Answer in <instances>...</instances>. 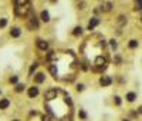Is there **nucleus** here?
Masks as SVG:
<instances>
[{"label": "nucleus", "instance_id": "21", "mask_svg": "<svg viewBox=\"0 0 142 121\" xmlns=\"http://www.w3.org/2000/svg\"><path fill=\"white\" fill-rule=\"evenodd\" d=\"M78 117H80V118H82V120H85V118H87V113H85L84 110H80Z\"/></svg>", "mask_w": 142, "mask_h": 121}, {"label": "nucleus", "instance_id": "23", "mask_svg": "<svg viewBox=\"0 0 142 121\" xmlns=\"http://www.w3.org/2000/svg\"><path fill=\"white\" fill-rule=\"evenodd\" d=\"M6 24H7V19H0V27H6Z\"/></svg>", "mask_w": 142, "mask_h": 121}, {"label": "nucleus", "instance_id": "24", "mask_svg": "<svg viewBox=\"0 0 142 121\" xmlns=\"http://www.w3.org/2000/svg\"><path fill=\"white\" fill-rule=\"evenodd\" d=\"M17 81H19V77H17V75H13V77H10V83H12V84H16Z\"/></svg>", "mask_w": 142, "mask_h": 121}, {"label": "nucleus", "instance_id": "17", "mask_svg": "<svg viewBox=\"0 0 142 121\" xmlns=\"http://www.w3.org/2000/svg\"><path fill=\"white\" fill-rule=\"evenodd\" d=\"M125 23H127V17L125 16H119L118 17V24H119V26H124Z\"/></svg>", "mask_w": 142, "mask_h": 121}, {"label": "nucleus", "instance_id": "6", "mask_svg": "<svg viewBox=\"0 0 142 121\" xmlns=\"http://www.w3.org/2000/svg\"><path fill=\"white\" fill-rule=\"evenodd\" d=\"M39 95V87H30L29 88V97L30 98H34V97H37Z\"/></svg>", "mask_w": 142, "mask_h": 121}, {"label": "nucleus", "instance_id": "11", "mask_svg": "<svg viewBox=\"0 0 142 121\" xmlns=\"http://www.w3.org/2000/svg\"><path fill=\"white\" fill-rule=\"evenodd\" d=\"M20 34H22V32H20L19 27H13V29L10 30V36H12V37H19Z\"/></svg>", "mask_w": 142, "mask_h": 121}, {"label": "nucleus", "instance_id": "13", "mask_svg": "<svg viewBox=\"0 0 142 121\" xmlns=\"http://www.w3.org/2000/svg\"><path fill=\"white\" fill-rule=\"evenodd\" d=\"M48 70H50V73L53 74V77H57V65L55 64H51L50 67H48Z\"/></svg>", "mask_w": 142, "mask_h": 121}, {"label": "nucleus", "instance_id": "9", "mask_svg": "<svg viewBox=\"0 0 142 121\" xmlns=\"http://www.w3.org/2000/svg\"><path fill=\"white\" fill-rule=\"evenodd\" d=\"M9 105H10L9 98H2V100H0V110H6Z\"/></svg>", "mask_w": 142, "mask_h": 121}, {"label": "nucleus", "instance_id": "1", "mask_svg": "<svg viewBox=\"0 0 142 121\" xmlns=\"http://www.w3.org/2000/svg\"><path fill=\"white\" fill-rule=\"evenodd\" d=\"M29 10H30V6H29V4H24V6H17V7L14 9V13H16V16L23 17V16H26L27 13H29Z\"/></svg>", "mask_w": 142, "mask_h": 121}, {"label": "nucleus", "instance_id": "27", "mask_svg": "<svg viewBox=\"0 0 142 121\" xmlns=\"http://www.w3.org/2000/svg\"><path fill=\"white\" fill-rule=\"evenodd\" d=\"M41 121H51V117L50 115H43L41 117Z\"/></svg>", "mask_w": 142, "mask_h": 121}, {"label": "nucleus", "instance_id": "18", "mask_svg": "<svg viewBox=\"0 0 142 121\" xmlns=\"http://www.w3.org/2000/svg\"><path fill=\"white\" fill-rule=\"evenodd\" d=\"M135 10H142V0H135Z\"/></svg>", "mask_w": 142, "mask_h": 121}, {"label": "nucleus", "instance_id": "7", "mask_svg": "<svg viewBox=\"0 0 142 121\" xmlns=\"http://www.w3.org/2000/svg\"><path fill=\"white\" fill-rule=\"evenodd\" d=\"M99 24V19H97V17H92L91 20H90V23H88V30H92L95 26H98Z\"/></svg>", "mask_w": 142, "mask_h": 121}, {"label": "nucleus", "instance_id": "5", "mask_svg": "<svg viewBox=\"0 0 142 121\" xmlns=\"http://www.w3.org/2000/svg\"><path fill=\"white\" fill-rule=\"evenodd\" d=\"M37 47H39L40 50L46 51V50H48V43L44 40H37Z\"/></svg>", "mask_w": 142, "mask_h": 121}, {"label": "nucleus", "instance_id": "22", "mask_svg": "<svg viewBox=\"0 0 142 121\" xmlns=\"http://www.w3.org/2000/svg\"><path fill=\"white\" fill-rule=\"evenodd\" d=\"M111 7H112V4H111V3H104V12H109Z\"/></svg>", "mask_w": 142, "mask_h": 121}, {"label": "nucleus", "instance_id": "15", "mask_svg": "<svg viewBox=\"0 0 142 121\" xmlns=\"http://www.w3.org/2000/svg\"><path fill=\"white\" fill-rule=\"evenodd\" d=\"M72 34H74V36H81V34H82V27H81V26L75 27L74 32H72Z\"/></svg>", "mask_w": 142, "mask_h": 121}, {"label": "nucleus", "instance_id": "8", "mask_svg": "<svg viewBox=\"0 0 142 121\" xmlns=\"http://www.w3.org/2000/svg\"><path fill=\"white\" fill-rule=\"evenodd\" d=\"M44 80H46V75H44L43 73H37V74L34 75V81L39 83V84H40V83H43Z\"/></svg>", "mask_w": 142, "mask_h": 121}, {"label": "nucleus", "instance_id": "10", "mask_svg": "<svg viewBox=\"0 0 142 121\" xmlns=\"http://www.w3.org/2000/svg\"><path fill=\"white\" fill-rule=\"evenodd\" d=\"M40 17H41V20H43V22H50V14H48V12L47 10H43V12H41V14H40Z\"/></svg>", "mask_w": 142, "mask_h": 121}, {"label": "nucleus", "instance_id": "20", "mask_svg": "<svg viewBox=\"0 0 142 121\" xmlns=\"http://www.w3.org/2000/svg\"><path fill=\"white\" fill-rule=\"evenodd\" d=\"M16 4H17V6H24V4H29V0H16Z\"/></svg>", "mask_w": 142, "mask_h": 121}, {"label": "nucleus", "instance_id": "29", "mask_svg": "<svg viewBox=\"0 0 142 121\" xmlns=\"http://www.w3.org/2000/svg\"><path fill=\"white\" fill-rule=\"evenodd\" d=\"M84 90V84H78L77 85V91H82Z\"/></svg>", "mask_w": 142, "mask_h": 121}, {"label": "nucleus", "instance_id": "30", "mask_svg": "<svg viewBox=\"0 0 142 121\" xmlns=\"http://www.w3.org/2000/svg\"><path fill=\"white\" fill-rule=\"evenodd\" d=\"M99 46H101V47H105V46H107V43H105V41H104V40H101V43H99Z\"/></svg>", "mask_w": 142, "mask_h": 121}, {"label": "nucleus", "instance_id": "2", "mask_svg": "<svg viewBox=\"0 0 142 121\" xmlns=\"http://www.w3.org/2000/svg\"><path fill=\"white\" fill-rule=\"evenodd\" d=\"M57 94H58L57 88H50L44 93V98L46 100H54V98H57Z\"/></svg>", "mask_w": 142, "mask_h": 121}, {"label": "nucleus", "instance_id": "3", "mask_svg": "<svg viewBox=\"0 0 142 121\" xmlns=\"http://www.w3.org/2000/svg\"><path fill=\"white\" fill-rule=\"evenodd\" d=\"M94 64H95V67H107V60H105V57L98 56V57L95 58Z\"/></svg>", "mask_w": 142, "mask_h": 121}, {"label": "nucleus", "instance_id": "19", "mask_svg": "<svg viewBox=\"0 0 142 121\" xmlns=\"http://www.w3.org/2000/svg\"><path fill=\"white\" fill-rule=\"evenodd\" d=\"M24 87H26L24 84H17L14 90H16V93H22V91H24Z\"/></svg>", "mask_w": 142, "mask_h": 121}, {"label": "nucleus", "instance_id": "34", "mask_svg": "<svg viewBox=\"0 0 142 121\" xmlns=\"http://www.w3.org/2000/svg\"><path fill=\"white\" fill-rule=\"evenodd\" d=\"M122 121H129V120H122Z\"/></svg>", "mask_w": 142, "mask_h": 121}, {"label": "nucleus", "instance_id": "28", "mask_svg": "<svg viewBox=\"0 0 142 121\" xmlns=\"http://www.w3.org/2000/svg\"><path fill=\"white\" fill-rule=\"evenodd\" d=\"M114 101H115V104H117V105H119V104H121V97L117 95L115 98H114Z\"/></svg>", "mask_w": 142, "mask_h": 121}, {"label": "nucleus", "instance_id": "12", "mask_svg": "<svg viewBox=\"0 0 142 121\" xmlns=\"http://www.w3.org/2000/svg\"><path fill=\"white\" fill-rule=\"evenodd\" d=\"M125 98H127V101H129V103L135 101V98H136V93H134V91L128 93V94L125 95Z\"/></svg>", "mask_w": 142, "mask_h": 121}, {"label": "nucleus", "instance_id": "14", "mask_svg": "<svg viewBox=\"0 0 142 121\" xmlns=\"http://www.w3.org/2000/svg\"><path fill=\"white\" fill-rule=\"evenodd\" d=\"M138 40H135V39H132V40H129V43H128V47L129 48H136L138 47Z\"/></svg>", "mask_w": 142, "mask_h": 121}, {"label": "nucleus", "instance_id": "31", "mask_svg": "<svg viewBox=\"0 0 142 121\" xmlns=\"http://www.w3.org/2000/svg\"><path fill=\"white\" fill-rule=\"evenodd\" d=\"M138 113H139V114H142V105L139 107V108H138Z\"/></svg>", "mask_w": 142, "mask_h": 121}, {"label": "nucleus", "instance_id": "33", "mask_svg": "<svg viewBox=\"0 0 142 121\" xmlns=\"http://www.w3.org/2000/svg\"><path fill=\"white\" fill-rule=\"evenodd\" d=\"M13 121H20V120H13Z\"/></svg>", "mask_w": 142, "mask_h": 121}, {"label": "nucleus", "instance_id": "26", "mask_svg": "<svg viewBox=\"0 0 142 121\" xmlns=\"http://www.w3.org/2000/svg\"><path fill=\"white\" fill-rule=\"evenodd\" d=\"M64 101H65V104H68V105H72V101H71V98H70V97H65V100H64Z\"/></svg>", "mask_w": 142, "mask_h": 121}, {"label": "nucleus", "instance_id": "25", "mask_svg": "<svg viewBox=\"0 0 142 121\" xmlns=\"http://www.w3.org/2000/svg\"><path fill=\"white\" fill-rule=\"evenodd\" d=\"M109 44H111V48H112V50L117 48V41L115 40H109Z\"/></svg>", "mask_w": 142, "mask_h": 121}, {"label": "nucleus", "instance_id": "16", "mask_svg": "<svg viewBox=\"0 0 142 121\" xmlns=\"http://www.w3.org/2000/svg\"><path fill=\"white\" fill-rule=\"evenodd\" d=\"M37 67H39V64H37V63L31 64V67H30V70H29V75H30V77H31V75H33V73L37 70Z\"/></svg>", "mask_w": 142, "mask_h": 121}, {"label": "nucleus", "instance_id": "4", "mask_svg": "<svg viewBox=\"0 0 142 121\" xmlns=\"http://www.w3.org/2000/svg\"><path fill=\"white\" fill-rule=\"evenodd\" d=\"M111 83H112V78H111L109 75H102V77L99 78V84H101L102 87H108Z\"/></svg>", "mask_w": 142, "mask_h": 121}, {"label": "nucleus", "instance_id": "32", "mask_svg": "<svg viewBox=\"0 0 142 121\" xmlns=\"http://www.w3.org/2000/svg\"><path fill=\"white\" fill-rule=\"evenodd\" d=\"M50 2H51V3H55V2H57V0H50Z\"/></svg>", "mask_w": 142, "mask_h": 121}]
</instances>
